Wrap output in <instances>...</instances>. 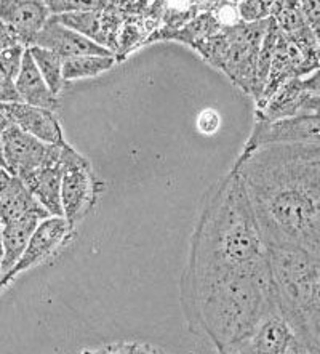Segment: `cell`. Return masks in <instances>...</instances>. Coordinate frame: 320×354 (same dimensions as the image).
Wrapping results in <instances>:
<instances>
[{
    "instance_id": "1",
    "label": "cell",
    "mask_w": 320,
    "mask_h": 354,
    "mask_svg": "<svg viewBox=\"0 0 320 354\" xmlns=\"http://www.w3.org/2000/svg\"><path fill=\"white\" fill-rule=\"evenodd\" d=\"M186 292L197 322L223 354L250 335L276 297L267 247L234 169L202 205Z\"/></svg>"
},
{
    "instance_id": "2",
    "label": "cell",
    "mask_w": 320,
    "mask_h": 354,
    "mask_svg": "<svg viewBox=\"0 0 320 354\" xmlns=\"http://www.w3.org/2000/svg\"><path fill=\"white\" fill-rule=\"evenodd\" d=\"M266 247L320 257V145H266L234 165Z\"/></svg>"
},
{
    "instance_id": "3",
    "label": "cell",
    "mask_w": 320,
    "mask_h": 354,
    "mask_svg": "<svg viewBox=\"0 0 320 354\" xmlns=\"http://www.w3.org/2000/svg\"><path fill=\"white\" fill-rule=\"evenodd\" d=\"M276 298L316 354H320V257L294 247H267Z\"/></svg>"
},
{
    "instance_id": "4",
    "label": "cell",
    "mask_w": 320,
    "mask_h": 354,
    "mask_svg": "<svg viewBox=\"0 0 320 354\" xmlns=\"http://www.w3.org/2000/svg\"><path fill=\"white\" fill-rule=\"evenodd\" d=\"M269 19L261 23H237L225 26L194 48L213 68L220 69L234 85L255 100L256 71L261 42Z\"/></svg>"
},
{
    "instance_id": "5",
    "label": "cell",
    "mask_w": 320,
    "mask_h": 354,
    "mask_svg": "<svg viewBox=\"0 0 320 354\" xmlns=\"http://www.w3.org/2000/svg\"><path fill=\"white\" fill-rule=\"evenodd\" d=\"M226 354H316L297 326L282 311L277 298L250 335Z\"/></svg>"
},
{
    "instance_id": "6",
    "label": "cell",
    "mask_w": 320,
    "mask_h": 354,
    "mask_svg": "<svg viewBox=\"0 0 320 354\" xmlns=\"http://www.w3.org/2000/svg\"><path fill=\"white\" fill-rule=\"evenodd\" d=\"M61 210L68 223L74 227L93 209L98 197V181L90 160L75 151L68 141L61 149Z\"/></svg>"
},
{
    "instance_id": "7",
    "label": "cell",
    "mask_w": 320,
    "mask_h": 354,
    "mask_svg": "<svg viewBox=\"0 0 320 354\" xmlns=\"http://www.w3.org/2000/svg\"><path fill=\"white\" fill-rule=\"evenodd\" d=\"M53 18L63 26L82 34L91 42L109 50L115 57L117 48H119L122 24H124V17H122L117 2H103L100 8L64 13Z\"/></svg>"
},
{
    "instance_id": "8",
    "label": "cell",
    "mask_w": 320,
    "mask_h": 354,
    "mask_svg": "<svg viewBox=\"0 0 320 354\" xmlns=\"http://www.w3.org/2000/svg\"><path fill=\"white\" fill-rule=\"evenodd\" d=\"M74 227L68 223L64 216H48L40 221L30 236L26 249H24L19 261L12 271L0 281V293H2L21 272L40 265L57 254L73 236Z\"/></svg>"
},
{
    "instance_id": "9",
    "label": "cell",
    "mask_w": 320,
    "mask_h": 354,
    "mask_svg": "<svg viewBox=\"0 0 320 354\" xmlns=\"http://www.w3.org/2000/svg\"><path fill=\"white\" fill-rule=\"evenodd\" d=\"M281 143L320 145V114L297 115L276 122L255 120V127L242 153H248L266 145Z\"/></svg>"
},
{
    "instance_id": "10",
    "label": "cell",
    "mask_w": 320,
    "mask_h": 354,
    "mask_svg": "<svg viewBox=\"0 0 320 354\" xmlns=\"http://www.w3.org/2000/svg\"><path fill=\"white\" fill-rule=\"evenodd\" d=\"M3 165L8 174L17 178H24L30 171L39 169L47 158L50 145L35 140L21 129L10 122L0 136Z\"/></svg>"
},
{
    "instance_id": "11",
    "label": "cell",
    "mask_w": 320,
    "mask_h": 354,
    "mask_svg": "<svg viewBox=\"0 0 320 354\" xmlns=\"http://www.w3.org/2000/svg\"><path fill=\"white\" fill-rule=\"evenodd\" d=\"M66 143V141H64ZM50 145L48 154L44 164L21 178L26 188L32 193L39 204L48 212L50 216H63L61 210V178H63V164H61V149L63 145Z\"/></svg>"
},
{
    "instance_id": "12",
    "label": "cell",
    "mask_w": 320,
    "mask_h": 354,
    "mask_svg": "<svg viewBox=\"0 0 320 354\" xmlns=\"http://www.w3.org/2000/svg\"><path fill=\"white\" fill-rule=\"evenodd\" d=\"M52 18L45 2L39 0H0V21L18 35L24 48L34 47L35 39Z\"/></svg>"
},
{
    "instance_id": "13",
    "label": "cell",
    "mask_w": 320,
    "mask_h": 354,
    "mask_svg": "<svg viewBox=\"0 0 320 354\" xmlns=\"http://www.w3.org/2000/svg\"><path fill=\"white\" fill-rule=\"evenodd\" d=\"M0 109L10 122L45 145H61L66 141L63 127L55 111L35 108L24 103L0 104Z\"/></svg>"
},
{
    "instance_id": "14",
    "label": "cell",
    "mask_w": 320,
    "mask_h": 354,
    "mask_svg": "<svg viewBox=\"0 0 320 354\" xmlns=\"http://www.w3.org/2000/svg\"><path fill=\"white\" fill-rule=\"evenodd\" d=\"M34 47H42L52 50L63 59L87 57V55H96V57H114L109 50L100 47L98 44L91 42L90 39L84 37L82 34L73 31V29L63 26L53 17L48 19L42 31L35 39Z\"/></svg>"
},
{
    "instance_id": "15",
    "label": "cell",
    "mask_w": 320,
    "mask_h": 354,
    "mask_svg": "<svg viewBox=\"0 0 320 354\" xmlns=\"http://www.w3.org/2000/svg\"><path fill=\"white\" fill-rule=\"evenodd\" d=\"M28 216H39L45 220L50 215L26 188V185L13 176L0 193V226L15 223Z\"/></svg>"
},
{
    "instance_id": "16",
    "label": "cell",
    "mask_w": 320,
    "mask_h": 354,
    "mask_svg": "<svg viewBox=\"0 0 320 354\" xmlns=\"http://www.w3.org/2000/svg\"><path fill=\"white\" fill-rule=\"evenodd\" d=\"M15 88H17L19 103L55 111V113L59 108L58 97L53 95L48 85L45 84L37 66H35L32 57H30L29 50L24 52L21 69H19L18 77L15 80Z\"/></svg>"
},
{
    "instance_id": "17",
    "label": "cell",
    "mask_w": 320,
    "mask_h": 354,
    "mask_svg": "<svg viewBox=\"0 0 320 354\" xmlns=\"http://www.w3.org/2000/svg\"><path fill=\"white\" fill-rule=\"evenodd\" d=\"M40 221H42V218H39V216H28L24 220L2 226V230H0V241H2L3 249L2 279L19 261L30 236H32V232L35 231V227H37Z\"/></svg>"
},
{
    "instance_id": "18",
    "label": "cell",
    "mask_w": 320,
    "mask_h": 354,
    "mask_svg": "<svg viewBox=\"0 0 320 354\" xmlns=\"http://www.w3.org/2000/svg\"><path fill=\"white\" fill-rule=\"evenodd\" d=\"M218 2H210L205 10L191 19L189 23L185 24L181 29H178L173 34L167 35L165 40H173L187 47L196 48L200 42H204L211 35L218 34L223 29V24L218 19L215 8Z\"/></svg>"
},
{
    "instance_id": "19",
    "label": "cell",
    "mask_w": 320,
    "mask_h": 354,
    "mask_svg": "<svg viewBox=\"0 0 320 354\" xmlns=\"http://www.w3.org/2000/svg\"><path fill=\"white\" fill-rule=\"evenodd\" d=\"M24 52V47H15L0 55V104L19 103L15 80L21 69Z\"/></svg>"
},
{
    "instance_id": "20",
    "label": "cell",
    "mask_w": 320,
    "mask_h": 354,
    "mask_svg": "<svg viewBox=\"0 0 320 354\" xmlns=\"http://www.w3.org/2000/svg\"><path fill=\"white\" fill-rule=\"evenodd\" d=\"M115 63V57H96V55L64 59L63 79L64 82H73V80L96 77V75L109 71Z\"/></svg>"
},
{
    "instance_id": "21",
    "label": "cell",
    "mask_w": 320,
    "mask_h": 354,
    "mask_svg": "<svg viewBox=\"0 0 320 354\" xmlns=\"http://www.w3.org/2000/svg\"><path fill=\"white\" fill-rule=\"evenodd\" d=\"M271 18L285 37H299L311 31L299 8V2H293V0L274 2Z\"/></svg>"
},
{
    "instance_id": "22",
    "label": "cell",
    "mask_w": 320,
    "mask_h": 354,
    "mask_svg": "<svg viewBox=\"0 0 320 354\" xmlns=\"http://www.w3.org/2000/svg\"><path fill=\"white\" fill-rule=\"evenodd\" d=\"M30 57H32L35 66H37L40 75H42L45 84L52 90L53 95L61 93L64 85L63 79V62L64 59L53 53L52 50L42 48V47H30L28 48Z\"/></svg>"
},
{
    "instance_id": "23",
    "label": "cell",
    "mask_w": 320,
    "mask_h": 354,
    "mask_svg": "<svg viewBox=\"0 0 320 354\" xmlns=\"http://www.w3.org/2000/svg\"><path fill=\"white\" fill-rule=\"evenodd\" d=\"M272 0H245L237 2L238 19L242 23H261L271 18L272 15Z\"/></svg>"
},
{
    "instance_id": "24",
    "label": "cell",
    "mask_w": 320,
    "mask_h": 354,
    "mask_svg": "<svg viewBox=\"0 0 320 354\" xmlns=\"http://www.w3.org/2000/svg\"><path fill=\"white\" fill-rule=\"evenodd\" d=\"M301 88L306 98L303 114H320V68L308 77L301 79Z\"/></svg>"
},
{
    "instance_id": "25",
    "label": "cell",
    "mask_w": 320,
    "mask_h": 354,
    "mask_svg": "<svg viewBox=\"0 0 320 354\" xmlns=\"http://www.w3.org/2000/svg\"><path fill=\"white\" fill-rule=\"evenodd\" d=\"M299 8H301L303 17L316 37L320 50V0H303L299 2Z\"/></svg>"
},
{
    "instance_id": "26",
    "label": "cell",
    "mask_w": 320,
    "mask_h": 354,
    "mask_svg": "<svg viewBox=\"0 0 320 354\" xmlns=\"http://www.w3.org/2000/svg\"><path fill=\"white\" fill-rule=\"evenodd\" d=\"M15 47H21L18 35L12 28L0 21V55Z\"/></svg>"
},
{
    "instance_id": "27",
    "label": "cell",
    "mask_w": 320,
    "mask_h": 354,
    "mask_svg": "<svg viewBox=\"0 0 320 354\" xmlns=\"http://www.w3.org/2000/svg\"><path fill=\"white\" fill-rule=\"evenodd\" d=\"M12 178L13 176L8 174V170L5 169V167L0 165V193H2V189L10 183V180Z\"/></svg>"
},
{
    "instance_id": "28",
    "label": "cell",
    "mask_w": 320,
    "mask_h": 354,
    "mask_svg": "<svg viewBox=\"0 0 320 354\" xmlns=\"http://www.w3.org/2000/svg\"><path fill=\"white\" fill-rule=\"evenodd\" d=\"M8 124H10L8 118L3 114V111L0 109V136H2V131L5 130V127H7ZM0 165L5 167V165H3V158H2V146H0Z\"/></svg>"
},
{
    "instance_id": "29",
    "label": "cell",
    "mask_w": 320,
    "mask_h": 354,
    "mask_svg": "<svg viewBox=\"0 0 320 354\" xmlns=\"http://www.w3.org/2000/svg\"><path fill=\"white\" fill-rule=\"evenodd\" d=\"M2 261H3V249H2V241H0V279H2Z\"/></svg>"
},
{
    "instance_id": "30",
    "label": "cell",
    "mask_w": 320,
    "mask_h": 354,
    "mask_svg": "<svg viewBox=\"0 0 320 354\" xmlns=\"http://www.w3.org/2000/svg\"><path fill=\"white\" fill-rule=\"evenodd\" d=\"M133 354H135V353H133ZM136 354H147V353H144V351H138Z\"/></svg>"
},
{
    "instance_id": "31",
    "label": "cell",
    "mask_w": 320,
    "mask_h": 354,
    "mask_svg": "<svg viewBox=\"0 0 320 354\" xmlns=\"http://www.w3.org/2000/svg\"><path fill=\"white\" fill-rule=\"evenodd\" d=\"M0 230H2V226H0Z\"/></svg>"
}]
</instances>
